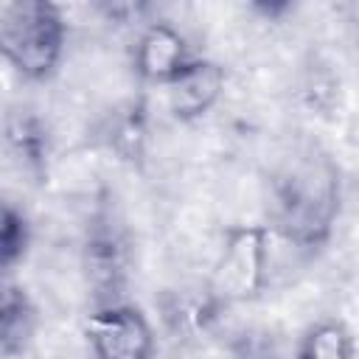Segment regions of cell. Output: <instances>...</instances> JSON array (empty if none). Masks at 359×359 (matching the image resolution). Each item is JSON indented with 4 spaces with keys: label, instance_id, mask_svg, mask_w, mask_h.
<instances>
[{
    "label": "cell",
    "instance_id": "cell-1",
    "mask_svg": "<svg viewBox=\"0 0 359 359\" xmlns=\"http://www.w3.org/2000/svg\"><path fill=\"white\" fill-rule=\"evenodd\" d=\"M339 213V168L314 146L297 151L275 177V227L300 250L328 241Z\"/></svg>",
    "mask_w": 359,
    "mask_h": 359
},
{
    "label": "cell",
    "instance_id": "cell-2",
    "mask_svg": "<svg viewBox=\"0 0 359 359\" xmlns=\"http://www.w3.org/2000/svg\"><path fill=\"white\" fill-rule=\"evenodd\" d=\"M67 25L48 0H14L0 8V48L6 62L28 81H45L62 62Z\"/></svg>",
    "mask_w": 359,
    "mask_h": 359
},
{
    "label": "cell",
    "instance_id": "cell-3",
    "mask_svg": "<svg viewBox=\"0 0 359 359\" xmlns=\"http://www.w3.org/2000/svg\"><path fill=\"white\" fill-rule=\"evenodd\" d=\"M269 244L272 227L266 224H236L224 233L219 255L208 278V303L236 306L255 300L269 275Z\"/></svg>",
    "mask_w": 359,
    "mask_h": 359
},
{
    "label": "cell",
    "instance_id": "cell-4",
    "mask_svg": "<svg viewBox=\"0 0 359 359\" xmlns=\"http://www.w3.org/2000/svg\"><path fill=\"white\" fill-rule=\"evenodd\" d=\"M90 359H154L149 317L132 303H101L84 323Z\"/></svg>",
    "mask_w": 359,
    "mask_h": 359
},
{
    "label": "cell",
    "instance_id": "cell-5",
    "mask_svg": "<svg viewBox=\"0 0 359 359\" xmlns=\"http://www.w3.org/2000/svg\"><path fill=\"white\" fill-rule=\"evenodd\" d=\"M196 56L188 50L185 36L171 22H149L132 50V67L143 81L171 84Z\"/></svg>",
    "mask_w": 359,
    "mask_h": 359
},
{
    "label": "cell",
    "instance_id": "cell-6",
    "mask_svg": "<svg viewBox=\"0 0 359 359\" xmlns=\"http://www.w3.org/2000/svg\"><path fill=\"white\" fill-rule=\"evenodd\" d=\"M224 67L208 59H194L171 84H165L168 109L177 121H199L205 118L224 93Z\"/></svg>",
    "mask_w": 359,
    "mask_h": 359
},
{
    "label": "cell",
    "instance_id": "cell-7",
    "mask_svg": "<svg viewBox=\"0 0 359 359\" xmlns=\"http://www.w3.org/2000/svg\"><path fill=\"white\" fill-rule=\"evenodd\" d=\"M36 328V309L22 286L6 280L0 300V351L6 359L25 351Z\"/></svg>",
    "mask_w": 359,
    "mask_h": 359
},
{
    "label": "cell",
    "instance_id": "cell-8",
    "mask_svg": "<svg viewBox=\"0 0 359 359\" xmlns=\"http://www.w3.org/2000/svg\"><path fill=\"white\" fill-rule=\"evenodd\" d=\"M294 359H356L353 334L342 320H320L303 334Z\"/></svg>",
    "mask_w": 359,
    "mask_h": 359
},
{
    "label": "cell",
    "instance_id": "cell-9",
    "mask_svg": "<svg viewBox=\"0 0 359 359\" xmlns=\"http://www.w3.org/2000/svg\"><path fill=\"white\" fill-rule=\"evenodd\" d=\"M87 275L101 289H118L123 275V247L112 233H95L87 241Z\"/></svg>",
    "mask_w": 359,
    "mask_h": 359
},
{
    "label": "cell",
    "instance_id": "cell-10",
    "mask_svg": "<svg viewBox=\"0 0 359 359\" xmlns=\"http://www.w3.org/2000/svg\"><path fill=\"white\" fill-rule=\"evenodd\" d=\"M28 241H31V230H28L25 213L17 210L11 202H6L3 205V224H0V266L6 272H11L17 266V261H22Z\"/></svg>",
    "mask_w": 359,
    "mask_h": 359
}]
</instances>
